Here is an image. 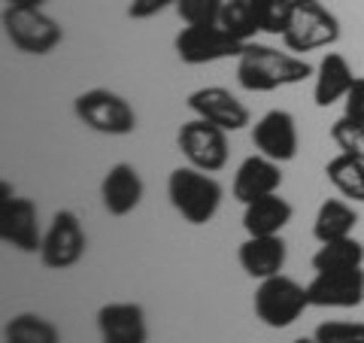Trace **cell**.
<instances>
[{"mask_svg":"<svg viewBox=\"0 0 364 343\" xmlns=\"http://www.w3.org/2000/svg\"><path fill=\"white\" fill-rule=\"evenodd\" d=\"M143 194H146V182L140 176V170L128 162L112 164L104 174V179H100V204L116 219L131 216L143 204Z\"/></svg>","mask_w":364,"mask_h":343,"instance_id":"5bb4252c","label":"cell"},{"mask_svg":"<svg viewBox=\"0 0 364 343\" xmlns=\"http://www.w3.org/2000/svg\"><path fill=\"white\" fill-rule=\"evenodd\" d=\"M73 112L85 128L107 134V137H128L136 131V112L119 91L109 88H88L76 95Z\"/></svg>","mask_w":364,"mask_h":343,"instance_id":"8992f818","label":"cell"},{"mask_svg":"<svg viewBox=\"0 0 364 343\" xmlns=\"http://www.w3.org/2000/svg\"><path fill=\"white\" fill-rule=\"evenodd\" d=\"M249 6H252L261 33H267V37H282V33L289 31L294 0H249Z\"/></svg>","mask_w":364,"mask_h":343,"instance_id":"d4e9b609","label":"cell"},{"mask_svg":"<svg viewBox=\"0 0 364 343\" xmlns=\"http://www.w3.org/2000/svg\"><path fill=\"white\" fill-rule=\"evenodd\" d=\"M225 0H179L176 16L182 19V25H213L222 16Z\"/></svg>","mask_w":364,"mask_h":343,"instance_id":"4316f807","label":"cell"},{"mask_svg":"<svg viewBox=\"0 0 364 343\" xmlns=\"http://www.w3.org/2000/svg\"><path fill=\"white\" fill-rule=\"evenodd\" d=\"M343 116L364 122V76H355V83L343 97Z\"/></svg>","mask_w":364,"mask_h":343,"instance_id":"f546056e","label":"cell"},{"mask_svg":"<svg viewBox=\"0 0 364 343\" xmlns=\"http://www.w3.org/2000/svg\"><path fill=\"white\" fill-rule=\"evenodd\" d=\"M337 40H340V19L322 0H294L291 25L282 33V43H286L289 52L304 55L316 49H331Z\"/></svg>","mask_w":364,"mask_h":343,"instance_id":"5b68a950","label":"cell"},{"mask_svg":"<svg viewBox=\"0 0 364 343\" xmlns=\"http://www.w3.org/2000/svg\"><path fill=\"white\" fill-rule=\"evenodd\" d=\"M176 146H179L182 158H186L191 167L203 170V174H219V170H225L228 155H231V149H228V131H222L219 125L198 119V116L179 128Z\"/></svg>","mask_w":364,"mask_h":343,"instance_id":"30bf717a","label":"cell"},{"mask_svg":"<svg viewBox=\"0 0 364 343\" xmlns=\"http://www.w3.org/2000/svg\"><path fill=\"white\" fill-rule=\"evenodd\" d=\"M43 225H40V210L31 198H18L9 191V182H4V198H0V240L9 249L18 253H40L43 246Z\"/></svg>","mask_w":364,"mask_h":343,"instance_id":"9c48e42d","label":"cell"},{"mask_svg":"<svg viewBox=\"0 0 364 343\" xmlns=\"http://www.w3.org/2000/svg\"><path fill=\"white\" fill-rule=\"evenodd\" d=\"M167 198L188 225H207L222 207L225 189L213 174H203V170L186 164L167 176Z\"/></svg>","mask_w":364,"mask_h":343,"instance_id":"7a4b0ae2","label":"cell"},{"mask_svg":"<svg viewBox=\"0 0 364 343\" xmlns=\"http://www.w3.org/2000/svg\"><path fill=\"white\" fill-rule=\"evenodd\" d=\"M313 337L318 343H364V322H322Z\"/></svg>","mask_w":364,"mask_h":343,"instance_id":"83f0119b","label":"cell"},{"mask_svg":"<svg viewBox=\"0 0 364 343\" xmlns=\"http://www.w3.org/2000/svg\"><path fill=\"white\" fill-rule=\"evenodd\" d=\"M364 265V243L355 237H340L318 243L313 255V270H349Z\"/></svg>","mask_w":364,"mask_h":343,"instance_id":"603a6c76","label":"cell"},{"mask_svg":"<svg viewBox=\"0 0 364 343\" xmlns=\"http://www.w3.org/2000/svg\"><path fill=\"white\" fill-rule=\"evenodd\" d=\"M9 6H37V9H43V4L46 0H6Z\"/></svg>","mask_w":364,"mask_h":343,"instance_id":"4dcf8cb0","label":"cell"},{"mask_svg":"<svg viewBox=\"0 0 364 343\" xmlns=\"http://www.w3.org/2000/svg\"><path fill=\"white\" fill-rule=\"evenodd\" d=\"M325 176L346 201L364 204V162H361V158L337 152L331 162L325 164Z\"/></svg>","mask_w":364,"mask_h":343,"instance_id":"44dd1931","label":"cell"},{"mask_svg":"<svg viewBox=\"0 0 364 343\" xmlns=\"http://www.w3.org/2000/svg\"><path fill=\"white\" fill-rule=\"evenodd\" d=\"M188 110L195 112L198 119L219 125L222 131H243L246 125H252V116H249L246 104L222 85H203L198 91H191Z\"/></svg>","mask_w":364,"mask_h":343,"instance_id":"4fadbf2b","label":"cell"},{"mask_svg":"<svg viewBox=\"0 0 364 343\" xmlns=\"http://www.w3.org/2000/svg\"><path fill=\"white\" fill-rule=\"evenodd\" d=\"M286 258H289V246L282 234H270V237H249L240 243L237 249V261H240V268L246 270V277L252 280H270L282 273L286 268Z\"/></svg>","mask_w":364,"mask_h":343,"instance_id":"e0dca14e","label":"cell"},{"mask_svg":"<svg viewBox=\"0 0 364 343\" xmlns=\"http://www.w3.org/2000/svg\"><path fill=\"white\" fill-rule=\"evenodd\" d=\"M310 307H331V310H352L364 301V268L349 270H316L306 283Z\"/></svg>","mask_w":364,"mask_h":343,"instance_id":"8fae6325","label":"cell"},{"mask_svg":"<svg viewBox=\"0 0 364 343\" xmlns=\"http://www.w3.org/2000/svg\"><path fill=\"white\" fill-rule=\"evenodd\" d=\"M6 40L25 55H49L64 43V28L58 19L46 16L37 6H9L4 9Z\"/></svg>","mask_w":364,"mask_h":343,"instance_id":"277c9868","label":"cell"},{"mask_svg":"<svg viewBox=\"0 0 364 343\" xmlns=\"http://www.w3.org/2000/svg\"><path fill=\"white\" fill-rule=\"evenodd\" d=\"M355 83L349 61L340 52H325L322 61L316 64V76H313V100L316 107H331V104H343L346 91Z\"/></svg>","mask_w":364,"mask_h":343,"instance_id":"ac0fdd59","label":"cell"},{"mask_svg":"<svg viewBox=\"0 0 364 343\" xmlns=\"http://www.w3.org/2000/svg\"><path fill=\"white\" fill-rule=\"evenodd\" d=\"M252 146L261 155H267L270 162H277V164L294 162L298 146H301L298 122H294V116L289 110L264 112V116L252 125Z\"/></svg>","mask_w":364,"mask_h":343,"instance_id":"7c38bea8","label":"cell"},{"mask_svg":"<svg viewBox=\"0 0 364 343\" xmlns=\"http://www.w3.org/2000/svg\"><path fill=\"white\" fill-rule=\"evenodd\" d=\"M294 207L282 198V194H267L252 204H246L243 210V231L249 237H270V234H282V228L291 222Z\"/></svg>","mask_w":364,"mask_h":343,"instance_id":"d6986e66","label":"cell"},{"mask_svg":"<svg viewBox=\"0 0 364 343\" xmlns=\"http://www.w3.org/2000/svg\"><path fill=\"white\" fill-rule=\"evenodd\" d=\"M316 76V67L304 61L294 52H279L264 43H246L240 58H237V83L246 91L264 95L286 85H298L304 79Z\"/></svg>","mask_w":364,"mask_h":343,"instance_id":"6da1fadb","label":"cell"},{"mask_svg":"<svg viewBox=\"0 0 364 343\" xmlns=\"http://www.w3.org/2000/svg\"><path fill=\"white\" fill-rule=\"evenodd\" d=\"M243 46L246 43L234 40L219 21H213V25H186L173 40L176 58L188 67H200V64L225 61V58H240Z\"/></svg>","mask_w":364,"mask_h":343,"instance_id":"52a82bcc","label":"cell"},{"mask_svg":"<svg viewBox=\"0 0 364 343\" xmlns=\"http://www.w3.org/2000/svg\"><path fill=\"white\" fill-rule=\"evenodd\" d=\"M88 249L85 228L73 210H58L43 234L40 261L46 270H70L82 261Z\"/></svg>","mask_w":364,"mask_h":343,"instance_id":"ba28073f","label":"cell"},{"mask_svg":"<svg viewBox=\"0 0 364 343\" xmlns=\"http://www.w3.org/2000/svg\"><path fill=\"white\" fill-rule=\"evenodd\" d=\"M179 0H131L128 4V19L134 21H146V19H155L158 13H164V9L173 6L176 9Z\"/></svg>","mask_w":364,"mask_h":343,"instance_id":"f1b7e54d","label":"cell"},{"mask_svg":"<svg viewBox=\"0 0 364 343\" xmlns=\"http://www.w3.org/2000/svg\"><path fill=\"white\" fill-rule=\"evenodd\" d=\"M282 186V170L277 162H270L267 155H249L240 162V167H237V174H234V198L243 204H252L258 198H267V194H277Z\"/></svg>","mask_w":364,"mask_h":343,"instance_id":"2e32d148","label":"cell"},{"mask_svg":"<svg viewBox=\"0 0 364 343\" xmlns=\"http://www.w3.org/2000/svg\"><path fill=\"white\" fill-rule=\"evenodd\" d=\"M252 307L261 322L279 331V328L294 325L310 310V295H306V285H301L298 280L286 277V273H277V277L258 283Z\"/></svg>","mask_w":364,"mask_h":343,"instance_id":"3957f363","label":"cell"},{"mask_svg":"<svg viewBox=\"0 0 364 343\" xmlns=\"http://www.w3.org/2000/svg\"><path fill=\"white\" fill-rule=\"evenodd\" d=\"M100 343H149L146 310L134 301H112L97 310Z\"/></svg>","mask_w":364,"mask_h":343,"instance_id":"9a60e30c","label":"cell"},{"mask_svg":"<svg viewBox=\"0 0 364 343\" xmlns=\"http://www.w3.org/2000/svg\"><path fill=\"white\" fill-rule=\"evenodd\" d=\"M219 25L231 33L234 40H240V43H252L261 33L252 6H249V0H225Z\"/></svg>","mask_w":364,"mask_h":343,"instance_id":"cb8c5ba5","label":"cell"},{"mask_svg":"<svg viewBox=\"0 0 364 343\" xmlns=\"http://www.w3.org/2000/svg\"><path fill=\"white\" fill-rule=\"evenodd\" d=\"M358 225V213L352 207V201H340V198H328L318 204L316 219H313V237L318 243H328V240H340V237H352Z\"/></svg>","mask_w":364,"mask_h":343,"instance_id":"ffe728a7","label":"cell"},{"mask_svg":"<svg viewBox=\"0 0 364 343\" xmlns=\"http://www.w3.org/2000/svg\"><path fill=\"white\" fill-rule=\"evenodd\" d=\"M331 140L343 155L361 158L364 162V122H355L349 116H340L331 125Z\"/></svg>","mask_w":364,"mask_h":343,"instance_id":"484cf974","label":"cell"},{"mask_svg":"<svg viewBox=\"0 0 364 343\" xmlns=\"http://www.w3.org/2000/svg\"><path fill=\"white\" fill-rule=\"evenodd\" d=\"M291 343H318L316 337H298V340H291Z\"/></svg>","mask_w":364,"mask_h":343,"instance_id":"1f68e13d","label":"cell"},{"mask_svg":"<svg viewBox=\"0 0 364 343\" xmlns=\"http://www.w3.org/2000/svg\"><path fill=\"white\" fill-rule=\"evenodd\" d=\"M4 343H61V328L40 313H18L4 328Z\"/></svg>","mask_w":364,"mask_h":343,"instance_id":"7402d4cb","label":"cell"}]
</instances>
